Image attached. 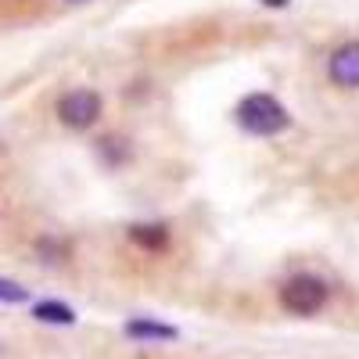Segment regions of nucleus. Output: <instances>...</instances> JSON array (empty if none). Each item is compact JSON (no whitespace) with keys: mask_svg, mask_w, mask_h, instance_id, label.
I'll return each mask as SVG.
<instances>
[{"mask_svg":"<svg viewBox=\"0 0 359 359\" xmlns=\"http://www.w3.org/2000/svg\"><path fill=\"white\" fill-rule=\"evenodd\" d=\"M233 118L237 126L252 137H277L291 126V111L273 97V94H248L237 101L233 108Z\"/></svg>","mask_w":359,"mask_h":359,"instance_id":"nucleus-1","label":"nucleus"},{"mask_svg":"<svg viewBox=\"0 0 359 359\" xmlns=\"http://www.w3.org/2000/svg\"><path fill=\"white\" fill-rule=\"evenodd\" d=\"M280 306L291 316H316L327 306V284L316 273H294L280 284Z\"/></svg>","mask_w":359,"mask_h":359,"instance_id":"nucleus-2","label":"nucleus"},{"mask_svg":"<svg viewBox=\"0 0 359 359\" xmlns=\"http://www.w3.org/2000/svg\"><path fill=\"white\" fill-rule=\"evenodd\" d=\"M57 118L69 126V130H90L101 118V111H104V101H101V94L97 90H69V94L57 101Z\"/></svg>","mask_w":359,"mask_h":359,"instance_id":"nucleus-3","label":"nucleus"},{"mask_svg":"<svg viewBox=\"0 0 359 359\" xmlns=\"http://www.w3.org/2000/svg\"><path fill=\"white\" fill-rule=\"evenodd\" d=\"M327 79L341 90H359V40H345L327 57Z\"/></svg>","mask_w":359,"mask_h":359,"instance_id":"nucleus-4","label":"nucleus"},{"mask_svg":"<svg viewBox=\"0 0 359 359\" xmlns=\"http://www.w3.org/2000/svg\"><path fill=\"white\" fill-rule=\"evenodd\" d=\"M123 331H126V338L144 341V345H151V341H176V338H180L176 327L158 323V320H151V316H130Z\"/></svg>","mask_w":359,"mask_h":359,"instance_id":"nucleus-5","label":"nucleus"},{"mask_svg":"<svg viewBox=\"0 0 359 359\" xmlns=\"http://www.w3.org/2000/svg\"><path fill=\"white\" fill-rule=\"evenodd\" d=\"M169 226L165 223H133L130 226V241L140 245L144 252H165L169 248Z\"/></svg>","mask_w":359,"mask_h":359,"instance_id":"nucleus-6","label":"nucleus"},{"mask_svg":"<svg viewBox=\"0 0 359 359\" xmlns=\"http://www.w3.org/2000/svg\"><path fill=\"white\" fill-rule=\"evenodd\" d=\"M33 316L40 323H54V327H72L76 323V309L65 306V302H54V298H47V302H36L33 306Z\"/></svg>","mask_w":359,"mask_h":359,"instance_id":"nucleus-7","label":"nucleus"},{"mask_svg":"<svg viewBox=\"0 0 359 359\" xmlns=\"http://www.w3.org/2000/svg\"><path fill=\"white\" fill-rule=\"evenodd\" d=\"M97 151L104 155L108 165H126V162H130V147H126L123 137H104V140H97Z\"/></svg>","mask_w":359,"mask_h":359,"instance_id":"nucleus-8","label":"nucleus"},{"mask_svg":"<svg viewBox=\"0 0 359 359\" xmlns=\"http://www.w3.org/2000/svg\"><path fill=\"white\" fill-rule=\"evenodd\" d=\"M18 302H29V287H22L18 280L0 277V306H18Z\"/></svg>","mask_w":359,"mask_h":359,"instance_id":"nucleus-9","label":"nucleus"},{"mask_svg":"<svg viewBox=\"0 0 359 359\" xmlns=\"http://www.w3.org/2000/svg\"><path fill=\"white\" fill-rule=\"evenodd\" d=\"M36 248H40V255H43L47 262H65V259H69V245H65V241H54V237H43Z\"/></svg>","mask_w":359,"mask_h":359,"instance_id":"nucleus-10","label":"nucleus"},{"mask_svg":"<svg viewBox=\"0 0 359 359\" xmlns=\"http://www.w3.org/2000/svg\"><path fill=\"white\" fill-rule=\"evenodd\" d=\"M262 4H266V8H287L291 0H262Z\"/></svg>","mask_w":359,"mask_h":359,"instance_id":"nucleus-11","label":"nucleus"}]
</instances>
